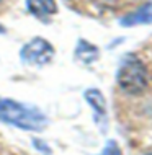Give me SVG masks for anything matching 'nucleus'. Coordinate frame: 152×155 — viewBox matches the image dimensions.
<instances>
[{
    "instance_id": "obj_1",
    "label": "nucleus",
    "mask_w": 152,
    "mask_h": 155,
    "mask_svg": "<svg viewBox=\"0 0 152 155\" xmlns=\"http://www.w3.org/2000/svg\"><path fill=\"white\" fill-rule=\"evenodd\" d=\"M0 121L25 131H41L48 124L46 116L36 108H29L13 100L2 98H0Z\"/></svg>"
},
{
    "instance_id": "obj_2",
    "label": "nucleus",
    "mask_w": 152,
    "mask_h": 155,
    "mask_svg": "<svg viewBox=\"0 0 152 155\" xmlns=\"http://www.w3.org/2000/svg\"><path fill=\"white\" fill-rule=\"evenodd\" d=\"M116 80L121 90L126 93H141L147 85V72L146 67L136 56H126L121 62L116 74Z\"/></svg>"
},
{
    "instance_id": "obj_3",
    "label": "nucleus",
    "mask_w": 152,
    "mask_h": 155,
    "mask_svg": "<svg viewBox=\"0 0 152 155\" xmlns=\"http://www.w3.org/2000/svg\"><path fill=\"white\" fill-rule=\"evenodd\" d=\"M22 61L29 65H46L52 61L54 48L44 38H35L22 48Z\"/></svg>"
},
{
    "instance_id": "obj_4",
    "label": "nucleus",
    "mask_w": 152,
    "mask_h": 155,
    "mask_svg": "<svg viewBox=\"0 0 152 155\" xmlns=\"http://www.w3.org/2000/svg\"><path fill=\"white\" fill-rule=\"evenodd\" d=\"M120 23L123 26H136V25H147L152 23V2L142 5L141 8H137L136 12L123 16L120 20Z\"/></svg>"
},
{
    "instance_id": "obj_5",
    "label": "nucleus",
    "mask_w": 152,
    "mask_h": 155,
    "mask_svg": "<svg viewBox=\"0 0 152 155\" xmlns=\"http://www.w3.org/2000/svg\"><path fill=\"white\" fill-rule=\"evenodd\" d=\"M26 5L28 10L41 20H46L57 13L56 0H26Z\"/></svg>"
},
{
    "instance_id": "obj_6",
    "label": "nucleus",
    "mask_w": 152,
    "mask_h": 155,
    "mask_svg": "<svg viewBox=\"0 0 152 155\" xmlns=\"http://www.w3.org/2000/svg\"><path fill=\"white\" fill-rule=\"evenodd\" d=\"M77 57L82 62H85V64H90V62H93L98 57V48H95L93 44L82 39L77 46Z\"/></svg>"
},
{
    "instance_id": "obj_7",
    "label": "nucleus",
    "mask_w": 152,
    "mask_h": 155,
    "mask_svg": "<svg viewBox=\"0 0 152 155\" xmlns=\"http://www.w3.org/2000/svg\"><path fill=\"white\" fill-rule=\"evenodd\" d=\"M85 98H87V101L92 104V108H93L100 116H105L106 108H105V98H103V95L100 93V90H87Z\"/></svg>"
},
{
    "instance_id": "obj_8",
    "label": "nucleus",
    "mask_w": 152,
    "mask_h": 155,
    "mask_svg": "<svg viewBox=\"0 0 152 155\" xmlns=\"http://www.w3.org/2000/svg\"><path fill=\"white\" fill-rule=\"evenodd\" d=\"M100 155H123V153H121V150H120V147H118V144L115 140H110L108 145L105 147V150Z\"/></svg>"
},
{
    "instance_id": "obj_9",
    "label": "nucleus",
    "mask_w": 152,
    "mask_h": 155,
    "mask_svg": "<svg viewBox=\"0 0 152 155\" xmlns=\"http://www.w3.org/2000/svg\"><path fill=\"white\" fill-rule=\"evenodd\" d=\"M93 3L100 8H115L121 3V0H93Z\"/></svg>"
},
{
    "instance_id": "obj_10",
    "label": "nucleus",
    "mask_w": 152,
    "mask_h": 155,
    "mask_svg": "<svg viewBox=\"0 0 152 155\" xmlns=\"http://www.w3.org/2000/svg\"><path fill=\"white\" fill-rule=\"evenodd\" d=\"M0 33H3V28L2 26H0Z\"/></svg>"
},
{
    "instance_id": "obj_11",
    "label": "nucleus",
    "mask_w": 152,
    "mask_h": 155,
    "mask_svg": "<svg viewBox=\"0 0 152 155\" xmlns=\"http://www.w3.org/2000/svg\"><path fill=\"white\" fill-rule=\"evenodd\" d=\"M147 155H152V152H150V153H147Z\"/></svg>"
}]
</instances>
